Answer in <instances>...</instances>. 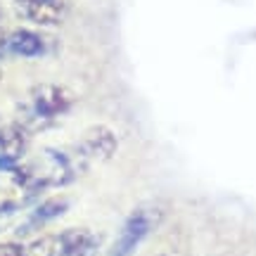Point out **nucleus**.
I'll use <instances>...</instances> for the list:
<instances>
[{"label": "nucleus", "mask_w": 256, "mask_h": 256, "mask_svg": "<svg viewBox=\"0 0 256 256\" xmlns=\"http://www.w3.org/2000/svg\"><path fill=\"white\" fill-rule=\"evenodd\" d=\"M28 133L19 124H2L0 126V162L17 164L26 152Z\"/></svg>", "instance_id": "nucleus-9"}, {"label": "nucleus", "mask_w": 256, "mask_h": 256, "mask_svg": "<svg viewBox=\"0 0 256 256\" xmlns=\"http://www.w3.org/2000/svg\"><path fill=\"white\" fill-rule=\"evenodd\" d=\"M66 209H69V202L64 197H50V200L40 202L36 209L31 211V216H28V228H38V226H43L48 220H55Z\"/></svg>", "instance_id": "nucleus-10"}, {"label": "nucleus", "mask_w": 256, "mask_h": 256, "mask_svg": "<svg viewBox=\"0 0 256 256\" xmlns=\"http://www.w3.org/2000/svg\"><path fill=\"white\" fill-rule=\"evenodd\" d=\"M147 232H150V216L145 211L130 214L124 230H121L119 240H116V244L112 249V256H130L138 249V244L145 240Z\"/></svg>", "instance_id": "nucleus-7"}, {"label": "nucleus", "mask_w": 256, "mask_h": 256, "mask_svg": "<svg viewBox=\"0 0 256 256\" xmlns=\"http://www.w3.org/2000/svg\"><path fill=\"white\" fill-rule=\"evenodd\" d=\"M119 150V138L112 130L110 126H102V124H95L90 126L78 140V152H81L83 159L88 162H98V164H104L110 162L112 156L116 154Z\"/></svg>", "instance_id": "nucleus-5"}, {"label": "nucleus", "mask_w": 256, "mask_h": 256, "mask_svg": "<svg viewBox=\"0 0 256 256\" xmlns=\"http://www.w3.org/2000/svg\"><path fill=\"white\" fill-rule=\"evenodd\" d=\"M36 194L38 190L31 185L19 162L17 164L0 162V211L2 214H12V211L26 206Z\"/></svg>", "instance_id": "nucleus-4"}, {"label": "nucleus", "mask_w": 256, "mask_h": 256, "mask_svg": "<svg viewBox=\"0 0 256 256\" xmlns=\"http://www.w3.org/2000/svg\"><path fill=\"white\" fill-rule=\"evenodd\" d=\"M0 81H2V69H0Z\"/></svg>", "instance_id": "nucleus-13"}, {"label": "nucleus", "mask_w": 256, "mask_h": 256, "mask_svg": "<svg viewBox=\"0 0 256 256\" xmlns=\"http://www.w3.org/2000/svg\"><path fill=\"white\" fill-rule=\"evenodd\" d=\"M46 38L40 36L38 31H31V28H14L5 34V52L17 57H40L46 55Z\"/></svg>", "instance_id": "nucleus-8"}, {"label": "nucleus", "mask_w": 256, "mask_h": 256, "mask_svg": "<svg viewBox=\"0 0 256 256\" xmlns=\"http://www.w3.org/2000/svg\"><path fill=\"white\" fill-rule=\"evenodd\" d=\"M17 12L36 26H57L66 14L64 0H14Z\"/></svg>", "instance_id": "nucleus-6"}, {"label": "nucleus", "mask_w": 256, "mask_h": 256, "mask_svg": "<svg viewBox=\"0 0 256 256\" xmlns=\"http://www.w3.org/2000/svg\"><path fill=\"white\" fill-rule=\"evenodd\" d=\"M22 247L17 242H0V256H22Z\"/></svg>", "instance_id": "nucleus-11"}, {"label": "nucleus", "mask_w": 256, "mask_h": 256, "mask_svg": "<svg viewBox=\"0 0 256 256\" xmlns=\"http://www.w3.org/2000/svg\"><path fill=\"white\" fill-rule=\"evenodd\" d=\"M98 240L88 228H69L22 247V256H92Z\"/></svg>", "instance_id": "nucleus-2"}, {"label": "nucleus", "mask_w": 256, "mask_h": 256, "mask_svg": "<svg viewBox=\"0 0 256 256\" xmlns=\"http://www.w3.org/2000/svg\"><path fill=\"white\" fill-rule=\"evenodd\" d=\"M74 102H76V95L66 86H62V83H40L28 95L26 116L17 121V124L24 126V130L28 133L34 126H46L52 119H57L60 114L69 112L74 107Z\"/></svg>", "instance_id": "nucleus-1"}, {"label": "nucleus", "mask_w": 256, "mask_h": 256, "mask_svg": "<svg viewBox=\"0 0 256 256\" xmlns=\"http://www.w3.org/2000/svg\"><path fill=\"white\" fill-rule=\"evenodd\" d=\"M0 126H2V121H0Z\"/></svg>", "instance_id": "nucleus-14"}, {"label": "nucleus", "mask_w": 256, "mask_h": 256, "mask_svg": "<svg viewBox=\"0 0 256 256\" xmlns=\"http://www.w3.org/2000/svg\"><path fill=\"white\" fill-rule=\"evenodd\" d=\"M24 174L28 176L31 185L38 192L46 188H62L74 178V168L69 156L57 150H43L38 152L28 164H22Z\"/></svg>", "instance_id": "nucleus-3"}, {"label": "nucleus", "mask_w": 256, "mask_h": 256, "mask_svg": "<svg viewBox=\"0 0 256 256\" xmlns=\"http://www.w3.org/2000/svg\"><path fill=\"white\" fill-rule=\"evenodd\" d=\"M2 216H5V214H2V211H0V226H2Z\"/></svg>", "instance_id": "nucleus-12"}]
</instances>
